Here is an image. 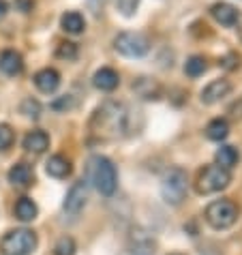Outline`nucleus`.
<instances>
[{
	"instance_id": "15",
	"label": "nucleus",
	"mask_w": 242,
	"mask_h": 255,
	"mask_svg": "<svg viewBox=\"0 0 242 255\" xmlns=\"http://www.w3.org/2000/svg\"><path fill=\"white\" fill-rule=\"evenodd\" d=\"M24 148L28 152H34V154H41L49 148V135L45 131H30L28 135L24 137Z\"/></svg>"
},
{
	"instance_id": "13",
	"label": "nucleus",
	"mask_w": 242,
	"mask_h": 255,
	"mask_svg": "<svg viewBox=\"0 0 242 255\" xmlns=\"http://www.w3.org/2000/svg\"><path fill=\"white\" fill-rule=\"evenodd\" d=\"M92 84H95V88L103 90V93H112V90L118 88L120 75H118L114 69L103 67V69H99L97 73H95V77H92Z\"/></svg>"
},
{
	"instance_id": "26",
	"label": "nucleus",
	"mask_w": 242,
	"mask_h": 255,
	"mask_svg": "<svg viewBox=\"0 0 242 255\" xmlns=\"http://www.w3.org/2000/svg\"><path fill=\"white\" fill-rule=\"evenodd\" d=\"M114 4H116V9L122 13V15L126 17H131L135 11H137V4H139V0H114Z\"/></svg>"
},
{
	"instance_id": "14",
	"label": "nucleus",
	"mask_w": 242,
	"mask_h": 255,
	"mask_svg": "<svg viewBox=\"0 0 242 255\" xmlns=\"http://www.w3.org/2000/svg\"><path fill=\"white\" fill-rule=\"evenodd\" d=\"M210 13H212V17H215L221 26H227V28L236 26L238 19H240V17H238V11L234 9L232 4H227V2H217V4L210 9Z\"/></svg>"
},
{
	"instance_id": "28",
	"label": "nucleus",
	"mask_w": 242,
	"mask_h": 255,
	"mask_svg": "<svg viewBox=\"0 0 242 255\" xmlns=\"http://www.w3.org/2000/svg\"><path fill=\"white\" fill-rule=\"evenodd\" d=\"M15 4H17V6H19V9H22V11L26 13L28 9H30V4H32V2H30V0H17V2H15Z\"/></svg>"
},
{
	"instance_id": "10",
	"label": "nucleus",
	"mask_w": 242,
	"mask_h": 255,
	"mask_svg": "<svg viewBox=\"0 0 242 255\" xmlns=\"http://www.w3.org/2000/svg\"><path fill=\"white\" fill-rule=\"evenodd\" d=\"M34 86H37L41 93L52 95L56 93V88L60 86V73L56 69H41L37 75H34Z\"/></svg>"
},
{
	"instance_id": "7",
	"label": "nucleus",
	"mask_w": 242,
	"mask_h": 255,
	"mask_svg": "<svg viewBox=\"0 0 242 255\" xmlns=\"http://www.w3.org/2000/svg\"><path fill=\"white\" fill-rule=\"evenodd\" d=\"M114 47H116L118 54L126 56V58H141V56L148 54L150 49V41H148L146 34L141 32H120L116 39H114Z\"/></svg>"
},
{
	"instance_id": "17",
	"label": "nucleus",
	"mask_w": 242,
	"mask_h": 255,
	"mask_svg": "<svg viewBox=\"0 0 242 255\" xmlns=\"http://www.w3.org/2000/svg\"><path fill=\"white\" fill-rule=\"evenodd\" d=\"M60 26H62V30L69 34H80V32H84V28H86V19L77 11H67L65 15L60 17Z\"/></svg>"
},
{
	"instance_id": "24",
	"label": "nucleus",
	"mask_w": 242,
	"mask_h": 255,
	"mask_svg": "<svg viewBox=\"0 0 242 255\" xmlns=\"http://www.w3.org/2000/svg\"><path fill=\"white\" fill-rule=\"evenodd\" d=\"M56 56L62 60H75L77 58V45L71 43V41H65V43H60L58 49H56Z\"/></svg>"
},
{
	"instance_id": "12",
	"label": "nucleus",
	"mask_w": 242,
	"mask_h": 255,
	"mask_svg": "<svg viewBox=\"0 0 242 255\" xmlns=\"http://www.w3.org/2000/svg\"><path fill=\"white\" fill-rule=\"evenodd\" d=\"M0 71L11 77L19 75L24 71V58L19 56L15 49H4L2 54H0Z\"/></svg>"
},
{
	"instance_id": "20",
	"label": "nucleus",
	"mask_w": 242,
	"mask_h": 255,
	"mask_svg": "<svg viewBox=\"0 0 242 255\" xmlns=\"http://www.w3.org/2000/svg\"><path fill=\"white\" fill-rule=\"evenodd\" d=\"M230 135V125H227L225 118H215L210 120L208 127H206V137L212 141H221Z\"/></svg>"
},
{
	"instance_id": "23",
	"label": "nucleus",
	"mask_w": 242,
	"mask_h": 255,
	"mask_svg": "<svg viewBox=\"0 0 242 255\" xmlns=\"http://www.w3.org/2000/svg\"><path fill=\"white\" fill-rule=\"evenodd\" d=\"M77 245L71 236H62L54 247V255H75Z\"/></svg>"
},
{
	"instance_id": "11",
	"label": "nucleus",
	"mask_w": 242,
	"mask_h": 255,
	"mask_svg": "<svg viewBox=\"0 0 242 255\" xmlns=\"http://www.w3.org/2000/svg\"><path fill=\"white\" fill-rule=\"evenodd\" d=\"M9 182L13 187H19V189H26L34 182V172L28 163H15L11 169H9Z\"/></svg>"
},
{
	"instance_id": "5",
	"label": "nucleus",
	"mask_w": 242,
	"mask_h": 255,
	"mask_svg": "<svg viewBox=\"0 0 242 255\" xmlns=\"http://www.w3.org/2000/svg\"><path fill=\"white\" fill-rule=\"evenodd\" d=\"M238 215H240V210H238V206L232 200L210 202L208 206H206V212H204L206 223H208L210 228H215V230L232 228V225L238 221Z\"/></svg>"
},
{
	"instance_id": "2",
	"label": "nucleus",
	"mask_w": 242,
	"mask_h": 255,
	"mask_svg": "<svg viewBox=\"0 0 242 255\" xmlns=\"http://www.w3.org/2000/svg\"><path fill=\"white\" fill-rule=\"evenodd\" d=\"M88 172H90V182L95 185V189L99 191L101 195H114L116 193V187H118V172H116V165L108 159V157H92L88 163Z\"/></svg>"
},
{
	"instance_id": "19",
	"label": "nucleus",
	"mask_w": 242,
	"mask_h": 255,
	"mask_svg": "<svg viewBox=\"0 0 242 255\" xmlns=\"http://www.w3.org/2000/svg\"><path fill=\"white\" fill-rule=\"evenodd\" d=\"M133 90H135V93H137L141 99H146V101L159 99V95H161L159 84H154L152 80H148V77H139V80L133 84Z\"/></svg>"
},
{
	"instance_id": "27",
	"label": "nucleus",
	"mask_w": 242,
	"mask_h": 255,
	"mask_svg": "<svg viewBox=\"0 0 242 255\" xmlns=\"http://www.w3.org/2000/svg\"><path fill=\"white\" fill-rule=\"evenodd\" d=\"M22 110H24V114H26V116L39 118V110H41V108H39V103H37V101H30V99H28V101L24 103V108H22Z\"/></svg>"
},
{
	"instance_id": "1",
	"label": "nucleus",
	"mask_w": 242,
	"mask_h": 255,
	"mask_svg": "<svg viewBox=\"0 0 242 255\" xmlns=\"http://www.w3.org/2000/svg\"><path fill=\"white\" fill-rule=\"evenodd\" d=\"M92 129H97L99 135H112V137L122 135L124 131H129V110L116 101L103 103L95 112Z\"/></svg>"
},
{
	"instance_id": "16",
	"label": "nucleus",
	"mask_w": 242,
	"mask_h": 255,
	"mask_svg": "<svg viewBox=\"0 0 242 255\" xmlns=\"http://www.w3.org/2000/svg\"><path fill=\"white\" fill-rule=\"evenodd\" d=\"M45 169L47 174L52 176V178H67L71 174V161L67 157H62V154H54V157H49V161L45 163Z\"/></svg>"
},
{
	"instance_id": "25",
	"label": "nucleus",
	"mask_w": 242,
	"mask_h": 255,
	"mask_svg": "<svg viewBox=\"0 0 242 255\" xmlns=\"http://www.w3.org/2000/svg\"><path fill=\"white\" fill-rule=\"evenodd\" d=\"M13 139H15V133H13V129L9 125H0V152L2 150H9Z\"/></svg>"
},
{
	"instance_id": "21",
	"label": "nucleus",
	"mask_w": 242,
	"mask_h": 255,
	"mask_svg": "<svg viewBox=\"0 0 242 255\" xmlns=\"http://www.w3.org/2000/svg\"><path fill=\"white\" fill-rule=\"evenodd\" d=\"M238 161H240V154H238V150L234 146H221L219 150H217V163H219L221 167L232 169Z\"/></svg>"
},
{
	"instance_id": "30",
	"label": "nucleus",
	"mask_w": 242,
	"mask_h": 255,
	"mask_svg": "<svg viewBox=\"0 0 242 255\" xmlns=\"http://www.w3.org/2000/svg\"><path fill=\"white\" fill-rule=\"evenodd\" d=\"M169 255H182V253H178V251H176V253H169Z\"/></svg>"
},
{
	"instance_id": "22",
	"label": "nucleus",
	"mask_w": 242,
	"mask_h": 255,
	"mask_svg": "<svg viewBox=\"0 0 242 255\" xmlns=\"http://www.w3.org/2000/svg\"><path fill=\"white\" fill-rule=\"evenodd\" d=\"M206 69H208V65H206V60L202 56H191L187 60V65H184V73L189 77H199L206 73Z\"/></svg>"
},
{
	"instance_id": "9",
	"label": "nucleus",
	"mask_w": 242,
	"mask_h": 255,
	"mask_svg": "<svg viewBox=\"0 0 242 255\" xmlns=\"http://www.w3.org/2000/svg\"><path fill=\"white\" fill-rule=\"evenodd\" d=\"M230 93H232V84L230 82L227 80H215L202 90V103L215 105V103L221 101V99H225Z\"/></svg>"
},
{
	"instance_id": "31",
	"label": "nucleus",
	"mask_w": 242,
	"mask_h": 255,
	"mask_svg": "<svg viewBox=\"0 0 242 255\" xmlns=\"http://www.w3.org/2000/svg\"><path fill=\"white\" fill-rule=\"evenodd\" d=\"M240 34H242V24H240Z\"/></svg>"
},
{
	"instance_id": "8",
	"label": "nucleus",
	"mask_w": 242,
	"mask_h": 255,
	"mask_svg": "<svg viewBox=\"0 0 242 255\" xmlns=\"http://www.w3.org/2000/svg\"><path fill=\"white\" fill-rule=\"evenodd\" d=\"M86 200H88V187H86V182L84 180H80V182H75V185L69 189L62 208H65L67 215L77 217L84 210V206H86Z\"/></svg>"
},
{
	"instance_id": "29",
	"label": "nucleus",
	"mask_w": 242,
	"mask_h": 255,
	"mask_svg": "<svg viewBox=\"0 0 242 255\" xmlns=\"http://www.w3.org/2000/svg\"><path fill=\"white\" fill-rule=\"evenodd\" d=\"M6 9H9V6H6V2H4V0H0V17L6 15Z\"/></svg>"
},
{
	"instance_id": "3",
	"label": "nucleus",
	"mask_w": 242,
	"mask_h": 255,
	"mask_svg": "<svg viewBox=\"0 0 242 255\" xmlns=\"http://www.w3.org/2000/svg\"><path fill=\"white\" fill-rule=\"evenodd\" d=\"M34 249H37V234L26 228L6 232L0 240L2 255H30Z\"/></svg>"
},
{
	"instance_id": "18",
	"label": "nucleus",
	"mask_w": 242,
	"mask_h": 255,
	"mask_svg": "<svg viewBox=\"0 0 242 255\" xmlns=\"http://www.w3.org/2000/svg\"><path fill=\"white\" fill-rule=\"evenodd\" d=\"M39 215V208H37V204H34L30 197H19L17 204H15V217L19 219V221H34Z\"/></svg>"
},
{
	"instance_id": "6",
	"label": "nucleus",
	"mask_w": 242,
	"mask_h": 255,
	"mask_svg": "<svg viewBox=\"0 0 242 255\" xmlns=\"http://www.w3.org/2000/svg\"><path fill=\"white\" fill-rule=\"evenodd\" d=\"M187 172L180 167H172L169 172L163 176V182H161V195L169 206H178L184 195H187Z\"/></svg>"
},
{
	"instance_id": "4",
	"label": "nucleus",
	"mask_w": 242,
	"mask_h": 255,
	"mask_svg": "<svg viewBox=\"0 0 242 255\" xmlns=\"http://www.w3.org/2000/svg\"><path fill=\"white\" fill-rule=\"evenodd\" d=\"M230 182H232L230 169L221 167L219 163H212V165H206L202 172L197 174L195 189H197V193H202V195H210V193L223 191Z\"/></svg>"
}]
</instances>
